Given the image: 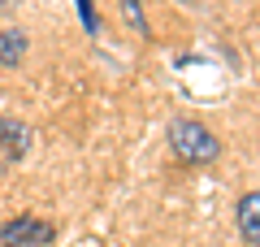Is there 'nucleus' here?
<instances>
[{
  "instance_id": "1",
  "label": "nucleus",
  "mask_w": 260,
  "mask_h": 247,
  "mask_svg": "<svg viewBox=\"0 0 260 247\" xmlns=\"http://www.w3.org/2000/svg\"><path fill=\"white\" fill-rule=\"evenodd\" d=\"M169 152H174V161H182V165H213L217 156H221V143H217V135L208 126L182 117V121L169 126Z\"/></svg>"
},
{
  "instance_id": "2",
  "label": "nucleus",
  "mask_w": 260,
  "mask_h": 247,
  "mask_svg": "<svg viewBox=\"0 0 260 247\" xmlns=\"http://www.w3.org/2000/svg\"><path fill=\"white\" fill-rule=\"evenodd\" d=\"M56 230L39 217H13L0 226V247H48Z\"/></svg>"
},
{
  "instance_id": "3",
  "label": "nucleus",
  "mask_w": 260,
  "mask_h": 247,
  "mask_svg": "<svg viewBox=\"0 0 260 247\" xmlns=\"http://www.w3.org/2000/svg\"><path fill=\"white\" fill-rule=\"evenodd\" d=\"M0 143H5V156L9 161H22L30 152V143H35V130L26 121H18V117H0Z\"/></svg>"
},
{
  "instance_id": "4",
  "label": "nucleus",
  "mask_w": 260,
  "mask_h": 247,
  "mask_svg": "<svg viewBox=\"0 0 260 247\" xmlns=\"http://www.w3.org/2000/svg\"><path fill=\"white\" fill-rule=\"evenodd\" d=\"M234 212H239V234H243V243L260 247V191H247Z\"/></svg>"
},
{
  "instance_id": "5",
  "label": "nucleus",
  "mask_w": 260,
  "mask_h": 247,
  "mask_svg": "<svg viewBox=\"0 0 260 247\" xmlns=\"http://www.w3.org/2000/svg\"><path fill=\"white\" fill-rule=\"evenodd\" d=\"M22 56H26V35L22 30H0V65H22Z\"/></svg>"
},
{
  "instance_id": "6",
  "label": "nucleus",
  "mask_w": 260,
  "mask_h": 247,
  "mask_svg": "<svg viewBox=\"0 0 260 247\" xmlns=\"http://www.w3.org/2000/svg\"><path fill=\"white\" fill-rule=\"evenodd\" d=\"M121 18H126V26L143 30L148 35V22H143V0H121Z\"/></svg>"
},
{
  "instance_id": "7",
  "label": "nucleus",
  "mask_w": 260,
  "mask_h": 247,
  "mask_svg": "<svg viewBox=\"0 0 260 247\" xmlns=\"http://www.w3.org/2000/svg\"><path fill=\"white\" fill-rule=\"evenodd\" d=\"M78 9H83V22H87V26H95V13H91V0H78Z\"/></svg>"
},
{
  "instance_id": "8",
  "label": "nucleus",
  "mask_w": 260,
  "mask_h": 247,
  "mask_svg": "<svg viewBox=\"0 0 260 247\" xmlns=\"http://www.w3.org/2000/svg\"><path fill=\"white\" fill-rule=\"evenodd\" d=\"M182 5H195V0H182Z\"/></svg>"
}]
</instances>
